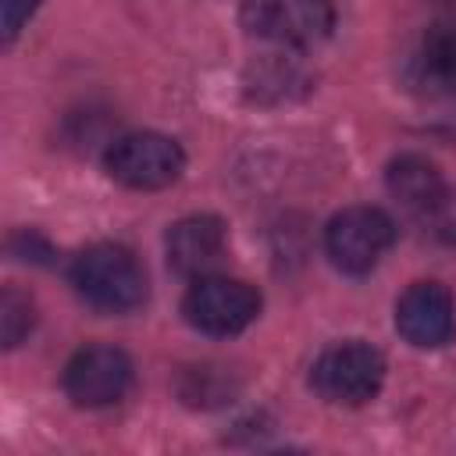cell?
Here are the masks:
<instances>
[{
  "label": "cell",
  "instance_id": "1",
  "mask_svg": "<svg viewBox=\"0 0 456 456\" xmlns=\"http://www.w3.org/2000/svg\"><path fill=\"white\" fill-rule=\"evenodd\" d=\"M75 292L100 314H128L146 303V271L132 249L118 242H96L71 264Z\"/></svg>",
  "mask_w": 456,
  "mask_h": 456
},
{
  "label": "cell",
  "instance_id": "2",
  "mask_svg": "<svg viewBox=\"0 0 456 456\" xmlns=\"http://www.w3.org/2000/svg\"><path fill=\"white\" fill-rule=\"evenodd\" d=\"M107 175L135 192L167 189L185 171V153L171 135L160 132H128L118 135L103 153Z\"/></svg>",
  "mask_w": 456,
  "mask_h": 456
},
{
  "label": "cell",
  "instance_id": "3",
  "mask_svg": "<svg viewBox=\"0 0 456 456\" xmlns=\"http://www.w3.org/2000/svg\"><path fill=\"white\" fill-rule=\"evenodd\" d=\"M381 381H385V356L360 338L328 346L310 370L314 392L338 406L370 403L381 392Z\"/></svg>",
  "mask_w": 456,
  "mask_h": 456
},
{
  "label": "cell",
  "instance_id": "4",
  "mask_svg": "<svg viewBox=\"0 0 456 456\" xmlns=\"http://www.w3.org/2000/svg\"><path fill=\"white\" fill-rule=\"evenodd\" d=\"M239 21L264 43L314 46L335 28V0H239Z\"/></svg>",
  "mask_w": 456,
  "mask_h": 456
},
{
  "label": "cell",
  "instance_id": "5",
  "mask_svg": "<svg viewBox=\"0 0 456 456\" xmlns=\"http://www.w3.org/2000/svg\"><path fill=\"white\" fill-rule=\"evenodd\" d=\"M260 314V292L242 281V278H224V274H203L192 278L185 299H182V317L214 338L239 335L249 328Z\"/></svg>",
  "mask_w": 456,
  "mask_h": 456
},
{
  "label": "cell",
  "instance_id": "6",
  "mask_svg": "<svg viewBox=\"0 0 456 456\" xmlns=\"http://www.w3.org/2000/svg\"><path fill=\"white\" fill-rule=\"evenodd\" d=\"M395 242V224L378 207H346L324 228V253L346 274H367Z\"/></svg>",
  "mask_w": 456,
  "mask_h": 456
},
{
  "label": "cell",
  "instance_id": "7",
  "mask_svg": "<svg viewBox=\"0 0 456 456\" xmlns=\"http://www.w3.org/2000/svg\"><path fill=\"white\" fill-rule=\"evenodd\" d=\"M132 385V360L118 346H86L64 367V392L75 406L100 410L118 403Z\"/></svg>",
  "mask_w": 456,
  "mask_h": 456
},
{
  "label": "cell",
  "instance_id": "8",
  "mask_svg": "<svg viewBox=\"0 0 456 456\" xmlns=\"http://www.w3.org/2000/svg\"><path fill=\"white\" fill-rule=\"evenodd\" d=\"M395 331L417 349H438L456 335V303L438 281H413L395 303Z\"/></svg>",
  "mask_w": 456,
  "mask_h": 456
},
{
  "label": "cell",
  "instance_id": "9",
  "mask_svg": "<svg viewBox=\"0 0 456 456\" xmlns=\"http://www.w3.org/2000/svg\"><path fill=\"white\" fill-rule=\"evenodd\" d=\"M164 249H167V264L175 274H182V278L214 274V267L221 264V256L228 249L224 221L214 214H189L167 228Z\"/></svg>",
  "mask_w": 456,
  "mask_h": 456
},
{
  "label": "cell",
  "instance_id": "10",
  "mask_svg": "<svg viewBox=\"0 0 456 456\" xmlns=\"http://www.w3.org/2000/svg\"><path fill=\"white\" fill-rule=\"evenodd\" d=\"M406 78L428 96H452L456 93V21L435 18L417 36L406 57Z\"/></svg>",
  "mask_w": 456,
  "mask_h": 456
},
{
  "label": "cell",
  "instance_id": "11",
  "mask_svg": "<svg viewBox=\"0 0 456 456\" xmlns=\"http://www.w3.org/2000/svg\"><path fill=\"white\" fill-rule=\"evenodd\" d=\"M385 185H388V192H392L406 210L424 214V217L445 210L449 200H452V189H449L445 175L438 171V164L428 160V157H420V153H403V157H395V160L388 164V171H385Z\"/></svg>",
  "mask_w": 456,
  "mask_h": 456
},
{
  "label": "cell",
  "instance_id": "12",
  "mask_svg": "<svg viewBox=\"0 0 456 456\" xmlns=\"http://www.w3.org/2000/svg\"><path fill=\"white\" fill-rule=\"evenodd\" d=\"M303 82L306 78L299 75V68L296 64H285V57H267V61L253 64V71L246 78L253 100H289L292 96V86L306 89Z\"/></svg>",
  "mask_w": 456,
  "mask_h": 456
},
{
  "label": "cell",
  "instance_id": "13",
  "mask_svg": "<svg viewBox=\"0 0 456 456\" xmlns=\"http://www.w3.org/2000/svg\"><path fill=\"white\" fill-rule=\"evenodd\" d=\"M32 324H36V306H32V299L25 296V292H18V289H4V296H0V338H4V346L7 349H14L28 331H32Z\"/></svg>",
  "mask_w": 456,
  "mask_h": 456
},
{
  "label": "cell",
  "instance_id": "14",
  "mask_svg": "<svg viewBox=\"0 0 456 456\" xmlns=\"http://www.w3.org/2000/svg\"><path fill=\"white\" fill-rule=\"evenodd\" d=\"M214 381H221V374H217L214 367H192V370L182 374L178 392H182V399L192 403V406H214V403L224 399V385L214 388Z\"/></svg>",
  "mask_w": 456,
  "mask_h": 456
},
{
  "label": "cell",
  "instance_id": "15",
  "mask_svg": "<svg viewBox=\"0 0 456 456\" xmlns=\"http://www.w3.org/2000/svg\"><path fill=\"white\" fill-rule=\"evenodd\" d=\"M36 7H39V0H4V21H0L4 43H11L21 32V25L36 14Z\"/></svg>",
  "mask_w": 456,
  "mask_h": 456
},
{
  "label": "cell",
  "instance_id": "16",
  "mask_svg": "<svg viewBox=\"0 0 456 456\" xmlns=\"http://www.w3.org/2000/svg\"><path fill=\"white\" fill-rule=\"evenodd\" d=\"M449 4H456V0H449Z\"/></svg>",
  "mask_w": 456,
  "mask_h": 456
}]
</instances>
